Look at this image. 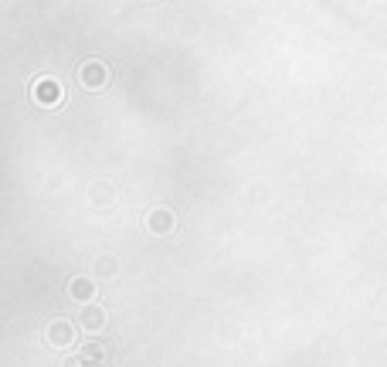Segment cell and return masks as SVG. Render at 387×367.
I'll use <instances>...</instances> for the list:
<instances>
[{"label": "cell", "mask_w": 387, "mask_h": 367, "mask_svg": "<svg viewBox=\"0 0 387 367\" xmlns=\"http://www.w3.org/2000/svg\"><path fill=\"white\" fill-rule=\"evenodd\" d=\"M31 95H35V102L38 106H58L62 99H65V88H62V82L58 79H38L35 82V88H31Z\"/></svg>", "instance_id": "cell-2"}, {"label": "cell", "mask_w": 387, "mask_h": 367, "mask_svg": "<svg viewBox=\"0 0 387 367\" xmlns=\"http://www.w3.org/2000/svg\"><path fill=\"white\" fill-rule=\"evenodd\" d=\"M68 292H72V299H78V303H88L92 292H95V283H92L88 276H78V279L68 283Z\"/></svg>", "instance_id": "cell-6"}, {"label": "cell", "mask_w": 387, "mask_h": 367, "mask_svg": "<svg viewBox=\"0 0 387 367\" xmlns=\"http://www.w3.org/2000/svg\"><path fill=\"white\" fill-rule=\"evenodd\" d=\"M99 272H102V276H113V272H116V262H113V258H102V262H99Z\"/></svg>", "instance_id": "cell-7"}, {"label": "cell", "mask_w": 387, "mask_h": 367, "mask_svg": "<svg viewBox=\"0 0 387 367\" xmlns=\"http://www.w3.org/2000/svg\"><path fill=\"white\" fill-rule=\"evenodd\" d=\"M78 85L88 88V92L106 88V85H109V65H106L102 58H88V62H82V68H78Z\"/></svg>", "instance_id": "cell-1"}, {"label": "cell", "mask_w": 387, "mask_h": 367, "mask_svg": "<svg viewBox=\"0 0 387 367\" xmlns=\"http://www.w3.org/2000/svg\"><path fill=\"white\" fill-rule=\"evenodd\" d=\"M147 225H150V232H153V235H167V232L173 228V214H170L167 207H156L153 214L147 218Z\"/></svg>", "instance_id": "cell-5"}, {"label": "cell", "mask_w": 387, "mask_h": 367, "mask_svg": "<svg viewBox=\"0 0 387 367\" xmlns=\"http://www.w3.org/2000/svg\"><path fill=\"white\" fill-rule=\"evenodd\" d=\"M75 340V330L65 323V320H58V323L48 326V344H55V347H68Z\"/></svg>", "instance_id": "cell-3"}, {"label": "cell", "mask_w": 387, "mask_h": 367, "mask_svg": "<svg viewBox=\"0 0 387 367\" xmlns=\"http://www.w3.org/2000/svg\"><path fill=\"white\" fill-rule=\"evenodd\" d=\"M78 323L85 326V330H92V333H95V330H102V326H106V310H102V306H92V303H88V306L82 310Z\"/></svg>", "instance_id": "cell-4"}]
</instances>
